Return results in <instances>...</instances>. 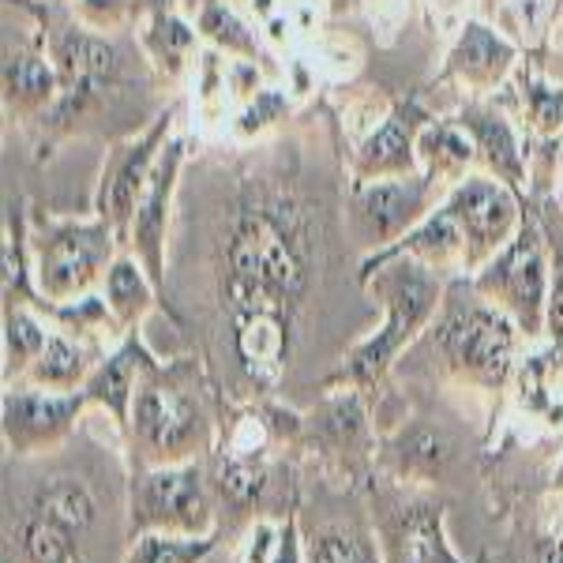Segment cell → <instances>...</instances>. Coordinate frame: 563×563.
Wrapping results in <instances>:
<instances>
[{
    "mask_svg": "<svg viewBox=\"0 0 563 563\" xmlns=\"http://www.w3.org/2000/svg\"><path fill=\"white\" fill-rule=\"evenodd\" d=\"M90 372H95L90 353L71 339L65 327H53L49 342L34 357V365L23 372V379L31 387H45V390H84Z\"/></svg>",
    "mask_w": 563,
    "mask_h": 563,
    "instance_id": "d6986e66",
    "label": "cell"
},
{
    "mask_svg": "<svg viewBox=\"0 0 563 563\" xmlns=\"http://www.w3.org/2000/svg\"><path fill=\"white\" fill-rule=\"evenodd\" d=\"M222 544V530L188 538V533H135L124 563H203Z\"/></svg>",
    "mask_w": 563,
    "mask_h": 563,
    "instance_id": "484cf974",
    "label": "cell"
},
{
    "mask_svg": "<svg viewBox=\"0 0 563 563\" xmlns=\"http://www.w3.org/2000/svg\"><path fill=\"white\" fill-rule=\"evenodd\" d=\"M129 530L135 533H188L203 538L218 533V504L203 462H177V466H147L132 477Z\"/></svg>",
    "mask_w": 563,
    "mask_h": 563,
    "instance_id": "277c9868",
    "label": "cell"
},
{
    "mask_svg": "<svg viewBox=\"0 0 563 563\" xmlns=\"http://www.w3.org/2000/svg\"><path fill=\"white\" fill-rule=\"evenodd\" d=\"M556 485H560V496H563V459H560V470H556Z\"/></svg>",
    "mask_w": 563,
    "mask_h": 563,
    "instance_id": "ab89813d",
    "label": "cell"
},
{
    "mask_svg": "<svg viewBox=\"0 0 563 563\" xmlns=\"http://www.w3.org/2000/svg\"><path fill=\"white\" fill-rule=\"evenodd\" d=\"M53 57H57V71L68 87H95L98 79L117 76V68H121L113 45L84 31L60 34L57 45H53Z\"/></svg>",
    "mask_w": 563,
    "mask_h": 563,
    "instance_id": "ffe728a7",
    "label": "cell"
},
{
    "mask_svg": "<svg viewBox=\"0 0 563 563\" xmlns=\"http://www.w3.org/2000/svg\"><path fill=\"white\" fill-rule=\"evenodd\" d=\"M124 8H129V0H84V12L95 23H113Z\"/></svg>",
    "mask_w": 563,
    "mask_h": 563,
    "instance_id": "74e56055",
    "label": "cell"
},
{
    "mask_svg": "<svg viewBox=\"0 0 563 563\" xmlns=\"http://www.w3.org/2000/svg\"><path fill=\"white\" fill-rule=\"evenodd\" d=\"M169 124H174V109H166L140 140H132V143H124L121 151H113V158H109V166L102 174V188H98V218L113 225V233L124 241H129V233H132L135 207H140L143 188H147V180L154 174V162H158V154H162Z\"/></svg>",
    "mask_w": 563,
    "mask_h": 563,
    "instance_id": "30bf717a",
    "label": "cell"
},
{
    "mask_svg": "<svg viewBox=\"0 0 563 563\" xmlns=\"http://www.w3.org/2000/svg\"><path fill=\"white\" fill-rule=\"evenodd\" d=\"M466 129L474 132V143H477V151L485 154L488 166H493L507 185H522L526 166H522V151H519V140H515L511 124L499 121L496 113H485V109H470Z\"/></svg>",
    "mask_w": 563,
    "mask_h": 563,
    "instance_id": "d4e9b609",
    "label": "cell"
},
{
    "mask_svg": "<svg viewBox=\"0 0 563 563\" xmlns=\"http://www.w3.org/2000/svg\"><path fill=\"white\" fill-rule=\"evenodd\" d=\"M154 294L158 286L151 282L147 267L135 263L132 256L113 260V267L106 271V305L113 312V320L121 327H140L143 316L154 308Z\"/></svg>",
    "mask_w": 563,
    "mask_h": 563,
    "instance_id": "7402d4cb",
    "label": "cell"
},
{
    "mask_svg": "<svg viewBox=\"0 0 563 563\" xmlns=\"http://www.w3.org/2000/svg\"><path fill=\"white\" fill-rule=\"evenodd\" d=\"M511 60H515L511 45L481 23H470L462 42L455 45V53H451V68L462 71L466 79H474V84H496V79H504Z\"/></svg>",
    "mask_w": 563,
    "mask_h": 563,
    "instance_id": "cb8c5ba5",
    "label": "cell"
},
{
    "mask_svg": "<svg viewBox=\"0 0 563 563\" xmlns=\"http://www.w3.org/2000/svg\"><path fill=\"white\" fill-rule=\"evenodd\" d=\"M429 203V180L424 177H379L357 192V225L368 244H395L413 230Z\"/></svg>",
    "mask_w": 563,
    "mask_h": 563,
    "instance_id": "4fadbf2b",
    "label": "cell"
},
{
    "mask_svg": "<svg viewBox=\"0 0 563 563\" xmlns=\"http://www.w3.org/2000/svg\"><path fill=\"white\" fill-rule=\"evenodd\" d=\"M451 455H455L451 440L435 424H410L384 443L379 462L395 477V485H432L443 477Z\"/></svg>",
    "mask_w": 563,
    "mask_h": 563,
    "instance_id": "2e32d148",
    "label": "cell"
},
{
    "mask_svg": "<svg viewBox=\"0 0 563 563\" xmlns=\"http://www.w3.org/2000/svg\"><path fill=\"white\" fill-rule=\"evenodd\" d=\"M417 151H421V158L432 166L435 177H459L462 169L470 166V158H474V143H470L459 129H451V124L421 129V135H417Z\"/></svg>",
    "mask_w": 563,
    "mask_h": 563,
    "instance_id": "f546056e",
    "label": "cell"
},
{
    "mask_svg": "<svg viewBox=\"0 0 563 563\" xmlns=\"http://www.w3.org/2000/svg\"><path fill=\"white\" fill-rule=\"evenodd\" d=\"M49 331L38 316L26 312V308L8 301L4 308V384H12V376H23L34 365V357L45 350Z\"/></svg>",
    "mask_w": 563,
    "mask_h": 563,
    "instance_id": "4316f807",
    "label": "cell"
},
{
    "mask_svg": "<svg viewBox=\"0 0 563 563\" xmlns=\"http://www.w3.org/2000/svg\"><path fill=\"white\" fill-rule=\"evenodd\" d=\"M180 158H185L180 143H166V147H162L158 162H154V174L140 196V207H135L132 233H129L135 256L147 267L158 294L166 289V222H169V199H174Z\"/></svg>",
    "mask_w": 563,
    "mask_h": 563,
    "instance_id": "7c38bea8",
    "label": "cell"
},
{
    "mask_svg": "<svg viewBox=\"0 0 563 563\" xmlns=\"http://www.w3.org/2000/svg\"><path fill=\"white\" fill-rule=\"evenodd\" d=\"M60 71H53L38 53H15L4 65V95L20 109L45 106L57 90Z\"/></svg>",
    "mask_w": 563,
    "mask_h": 563,
    "instance_id": "83f0119b",
    "label": "cell"
},
{
    "mask_svg": "<svg viewBox=\"0 0 563 563\" xmlns=\"http://www.w3.org/2000/svg\"><path fill=\"white\" fill-rule=\"evenodd\" d=\"M308 289L305 222L282 199H249L225 238V297L238 316H286Z\"/></svg>",
    "mask_w": 563,
    "mask_h": 563,
    "instance_id": "6da1fadb",
    "label": "cell"
},
{
    "mask_svg": "<svg viewBox=\"0 0 563 563\" xmlns=\"http://www.w3.org/2000/svg\"><path fill=\"white\" fill-rule=\"evenodd\" d=\"M305 563H387L376 530L357 522H327L305 538Z\"/></svg>",
    "mask_w": 563,
    "mask_h": 563,
    "instance_id": "44dd1931",
    "label": "cell"
},
{
    "mask_svg": "<svg viewBox=\"0 0 563 563\" xmlns=\"http://www.w3.org/2000/svg\"><path fill=\"white\" fill-rule=\"evenodd\" d=\"M95 496L79 477H53L34 493L31 499V515H42V519L65 526L76 538H84L87 526L95 522Z\"/></svg>",
    "mask_w": 563,
    "mask_h": 563,
    "instance_id": "603a6c76",
    "label": "cell"
},
{
    "mask_svg": "<svg viewBox=\"0 0 563 563\" xmlns=\"http://www.w3.org/2000/svg\"><path fill=\"white\" fill-rule=\"evenodd\" d=\"M451 207L459 211L462 233H466V267H481L511 241L515 225H519V211H515V199L504 185L485 177L462 180L451 196Z\"/></svg>",
    "mask_w": 563,
    "mask_h": 563,
    "instance_id": "8fae6325",
    "label": "cell"
},
{
    "mask_svg": "<svg viewBox=\"0 0 563 563\" xmlns=\"http://www.w3.org/2000/svg\"><path fill=\"white\" fill-rule=\"evenodd\" d=\"M271 563H305V533L301 522H297V504L282 515V533H278V549Z\"/></svg>",
    "mask_w": 563,
    "mask_h": 563,
    "instance_id": "e575fe53",
    "label": "cell"
},
{
    "mask_svg": "<svg viewBox=\"0 0 563 563\" xmlns=\"http://www.w3.org/2000/svg\"><path fill=\"white\" fill-rule=\"evenodd\" d=\"M477 294L488 297L493 305L504 308L526 339H538L549 323L552 289H549V260H544V244L533 225H522L519 238L507 241L485 271L477 275Z\"/></svg>",
    "mask_w": 563,
    "mask_h": 563,
    "instance_id": "52a82bcc",
    "label": "cell"
},
{
    "mask_svg": "<svg viewBox=\"0 0 563 563\" xmlns=\"http://www.w3.org/2000/svg\"><path fill=\"white\" fill-rule=\"evenodd\" d=\"M129 432L140 470L192 462L211 443V424L199 398L180 384L177 372L154 365V357L143 365L140 387H135Z\"/></svg>",
    "mask_w": 563,
    "mask_h": 563,
    "instance_id": "3957f363",
    "label": "cell"
},
{
    "mask_svg": "<svg viewBox=\"0 0 563 563\" xmlns=\"http://www.w3.org/2000/svg\"><path fill=\"white\" fill-rule=\"evenodd\" d=\"M448 511L432 496L395 493L384 499L376 538L387 563H470L448 541Z\"/></svg>",
    "mask_w": 563,
    "mask_h": 563,
    "instance_id": "9c48e42d",
    "label": "cell"
},
{
    "mask_svg": "<svg viewBox=\"0 0 563 563\" xmlns=\"http://www.w3.org/2000/svg\"><path fill=\"white\" fill-rule=\"evenodd\" d=\"M372 275H376V294L384 297V305H387V320L372 339H365L350 353L346 365L334 376L339 384H350L357 390L376 387L379 379L387 376L395 357L417 339V331L432 320L435 305H440V278H435L432 267H424L421 260L395 256V260H387L384 267L372 271Z\"/></svg>",
    "mask_w": 563,
    "mask_h": 563,
    "instance_id": "7a4b0ae2",
    "label": "cell"
},
{
    "mask_svg": "<svg viewBox=\"0 0 563 563\" xmlns=\"http://www.w3.org/2000/svg\"><path fill=\"white\" fill-rule=\"evenodd\" d=\"M278 533H282V519H275V515H263V519L249 522L238 541V563H271L278 549Z\"/></svg>",
    "mask_w": 563,
    "mask_h": 563,
    "instance_id": "1f68e13d",
    "label": "cell"
},
{
    "mask_svg": "<svg viewBox=\"0 0 563 563\" xmlns=\"http://www.w3.org/2000/svg\"><path fill=\"white\" fill-rule=\"evenodd\" d=\"M199 31H203L207 38H214L218 45H225L230 53H249V57H256V38H252L249 26H244L230 8L207 4L203 15H199Z\"/></svg>",
    "mask_w": 563,
    "mask_h": 563,
    "instance_id": "4dcf8cb0",
    "label": "cell"
},
{
    "mask_svg": "<svg viewBox=\"0 0 563 563\" xmlns=\"http://www.w3.org/2000/svg\"><path fill=\"white\" fill-rule=\"evenodd\" d=\"M549 323H552V331H556V334H560V342H563V278L556 282V294H552Z\"/></svg>",
    "mask_w": 563,
    "mask_h": 563,
    "instance_id": "f35d334b",
    "label": "cell"
},
{
    "mask_svg": "<svg viewBox=\"0 0 563 563\" xmlns=\"http://www.w3.org/2000/svg\"><path fill=\"white\" fill-rule=\"evenodd\" d=\"M530 563H563V522H556V530H544L533 541V556Z\"/></svg>",
    "mask_w": 563,
    "mask_h": 563,
    "instance_id": "8d00e7d4",
    "label": "cell"
},
{
    "mask_svg": "<svg viewBox=\"0 0 563 563\" xmlns=\"http://www.w3.org/2000/svg\"><path fill=\"white\" fill-rule=\"evenodd\" d=\"M275 455H222L218 451V470L211 474L214 504L225 515V530H238L263 519V507L275 493Z\"/></svg>",
    "mask_w": 563,
    "mask_h": 563,
    "instance_id": "5bb4252c",
    "label": "cell"
},
{
    "mask_svg": "<svg viewBox=\"0 0 563 563\" xmlns=\"http://www.w3.org/2000/svg\"><path fill=\"white\" fill-rule=\"evenodd\" d=\"M312 443H320L327 462L357 474V466L368 459V413L357 390H342L312 413Z\"/></svg>",
    "mask_w": 563,
    "mask_h": 563,
    "instance_id": "9a60e30c",
    "label": "cell"
},
{
    "mask_svg": "<svg viewBox=\"0 0 563 563\" xmlns=\"http://www.w3.org/2000/svg\"><path fill=\"white\" fill-rule=\"evenodd\" d=\"M151 361V353L143 350V342L132 339L124 342L117 353H109L106 361H98L95 372L87 376V398L95 406L109 410L121 429H129V417H132V402H135V387H140V376H143V365Z\"/></svg>",
    "mask_w": 563,
    "mask_h": 563,
    "instance_id": "e0dca14e",
    "label": "cell"
},
{
    "mask_svg": "<svg viewBox=\"0 0 563 563\" xmlns=\"http://www.w3.org/2000/svg\"><path fill=\"white\" fill-rule=\"evenodd\" d=\"M113 225L109 222H53L42 225L34 249V275H38V301L68 305L90 297L106 267H113Z\"/></svg>",
    "mask_w": 563,
    "mask_h": 563,
    "instance_id": "5b68a950",
    "label": "cell"
},
{
    "mask_svg": "<svg viewBox=\"0 0 563 563\" xmlns=\"http://www.w3.org/2000/svg\"><path fill=\"white\" fill-rule=\"evenodd\" d=\"M282 109H286V98L275 95V90H263L260 102L241 117V132H256V129H263V124L275 121V117L282 113Z\"/></svg>",
    "mask_w": 563,
    "mask_h": 563,
    "instance_id": "d590c367",
    "label": "cell"
},
{
    "mask_svg": "<svg viewBox=\"0 0 563 563\" xmlns=\"http://www.w3.org/2000/svg\"><path fill=\"white\" fill-rule=\"evenodd\" d=\"M526 106H530V117L538 129L552 132L563 124V90L530 79V84H526Z\"/></svg>",
    "mask_w": 563,
    "mask_h": 563,
    "instance_id": "836d02e7",
    "label": "cell"
},
{
    "mask_svg": "<svg viewBox=\"0 0 563 563\" xmlns=\"http://www.w3.org/2000/svg\"><path fill=\"white\" fill-rule=\"evenodd\" d=\"M90 406L87 390H45V387H8L0 402V429L15 455H42L65 443L76 429L79 413Z\"/></svg>",
    "mask_w": 563,
    "mask_h": 563,
    "instance_id": "ba28073f",
    "label": "cell"
},
{
    "mask_svg": "<svg viewBox=\"0 0 563 563\" xmlns=\"http://www.w3.org/2000/svg\"><path fill=\"white\" fill-rule=\"evenodd\" d=\"M519 323L481 297L474 305H462L448 320L440 323V350L448 365L459 376L474 379L485 387H504V379L515 368V353H519Z\"/></svg>",
    "mask_w": 563,
    "mask_h": 563,
    "instance_id": "8992f818",
    "label": "cell"
},
{
    "mask_svg": "<svg viewBox=\"0 0 563 563\" xmlns=\"http://www.w3.org/2000/svg\"><path fill=\"white\" fill-rule=\"evenodd\" d=\"M20 549L26 563H79V538L65 526L31 515L20 526Z\"/></svg>",
    "mask_w": 563,
    "mask_h": 563,
    "instance_id": "f1b7e54d",
    "label": "cell"
},
{
    "mask_svg": "<svg viewBox=\"0 0 563 563\" xmlns=\"http://www.w3.org/2000/svg\"><path fill=\"white\" fill-rule=\"evenodd\" d=\"M424 129V113L413 102L398 106L387 117V124L379 129L361 151V174L365 177H390V174H406L413 169V147L417 135Z\"/></svg>",
    "mask_w": 563,
    "mask_h": 563,
    "instance_id": "ac0fdd59",
    "label": "cell"
},
{
    "mask_svg": "<svg viewBox=\"0 0 563 563\" xmlns=\"http://www.w3.org/2000/svg\"><path fill=\"white\" fill-rule=\"evenodd\" d=\"M192 42H196V34L180 20H174V15H158V20H154L151 45L162 60H169V68H180V57H185Z\"/></svg>",
    "mask_w": 563,
    "mask_h": 563,
    "instance_id": "d6a6232c",
    "label": "cell"
}]
</instances>
